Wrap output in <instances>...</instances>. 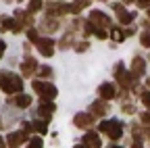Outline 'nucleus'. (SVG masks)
<instances>
[{"label": "nucleus", "instance_id": "obj_1", "mask_svg": "<svg viewBox=\"0 0 150 148\" xmlns=\"http://www.w3.org/2000/svg\"><path fill=\"white\" fill-rule=\"evenodd\" d=\"M0 88L4 92H8V94H19V92L23 90V81H21L19 75H15V73L2 71L0 73Z\"/></svg>", "mask_w": 150, "mask_h": 148}, {"label": "nucleus", "instance_id": "obj_2", "mask_svg": "<svg viewBox=\"0 0 150 148\" xmlns=\"http://www.w3.org/2000/svg\"><path fill=\"white\" fill-rule=\"evenodd\" d=\"M100 132L106 134L110 140H119L123 136V125L117 119H110V121H102L100 123Z\"/></svg>", "mask_w": 150, "mask_h": 148}, {"label": "nucleus", "instance_id": "obj_3", "mask_svg": "<svg viewBox=\"0 0 150 148\" xmlns=\"http://www.w3.org/2000/svg\"><path fill=\"white\" fill-rule=\"evenodd\" d=\"M31 88L42 96V100H54L56 94H59V92H56V88H54L52 84H46V81H40V79H35V81L31 84Z\"/></svg>", "mask_w": 150, "mask_h": 148}, {"label": "nucleus", "instance_id": "obj_4", "mask_svg": "<svg viewBox=\"0 0 150 148\" xmlns=\"http://www.w3.org/2000/svg\"><path fill=\"white\" fill-rule=\"evenodd\" d=\"M27 140V132H13V134H8V140H6V148H19L23 142Z\"/></svg>", "mask_w": 150, "mask_h": 148}, {"label": "nucleus", "instance_id": "obj_5", "mask_svg": "<svg viewBox=\"0 0 150 148\" xmlns=\"http://www.w3.org/2000/svg\"><path fill=\"white\" fill-rule=\"evenodd\" d=\"M35 46H38V50H40L44 57H52L54 54V40H50V38H40L35 42Z\"/></svg>", "mask_w": 150, "mask_h": 148}, {"label": "nucleus", "instance_id": "obj_6", "mask_svg": "<svg viewBox=\"0 0 150 148\" xmlns=\"http://www.w3.org/2000/svg\"><path fill=\"white\" fill-rule=\"evenodd\" d=\"M90 21L96 25V27H108L110 25V19H108L102 11H92L90 13Z\"/></svg>", "mask_w": 150, "mask_h": 148}, {"label": "nucleus", "instance_id": "obj_7", "mask_svg": "<svg viewBox=\"0 0 150 148\" xmlns=\"http://www.w3.org/2000/svg\"><path fill=\"white\" fill-rule=\"evenodd\" d=\"M73 123H75V127H81V129L92 127L94 125V115L92 113H79V115H75Z\"/></svg>", "mask_w": 150, "mask_h": 148}, {"label": "nucleus", "instance_id": "obj_8", "mask_svg": "<svg viewBox=\"0 0 150 148\" xmlns=\"http://www.w3.org/2000/svg\"><path fill=\"white\" fill-rule=\"evenodd\" d=\"M115 75H117V81H119L123 88H129V86H131V81H134V75H131V71H129V73H125V71H123V65H117Z\"/></svg>", "mask_w": 150, "mask_h": 148}, {"label": "nucleus", "instance_id": "obj_9", "mask_svg": "<svg viewBox=\"0 0 150 148\" xmlns=\"http://www.w3.org/2000/svg\"><path fill=\"white\" fill-rule=\"evenodd\" d=\"M98 94H100L102 100H112V98L117 96V88L112 86V84H102L98 88Z\"/></svg>", "mask_w": 150, "mask_h": 148}, {"label": "nucleus", "instance_id": "obj_10", "mask_svg": "<svg viewBox=\"0 0 150 148\" xmlns=\"http://www.w3.org/2000/svg\"><path fill=\"white\" fill-rule=\"evenodd\" d=\"M52 113H54V104L50 100H42L40 102V108H38V115H40L44 121H48L52 117Z\"/></svg>", "mask_w": 150, "mask_h": 148}, {"label": "nucleus", "instance_id": "obj_11", "mask_svg": "<svg viewBox=\"0 0 150 148\" xmlns=\"http://www.w3.org/2000/svg\"><path fill=\"white\" fill-rule=\"evenodd\" d=\"M67 11H69V4H63V2H50V4L46 6V13H48V17L63 15V13H67Z\"/></svg>", "mask_w": 150, "mask_h": 148}, {"label": "nucleus", "instance_id": "obj_12", "mask_svg": "<svg viewBox=\"0 0 150 148\" xmlns=\"http://www.w3.org/2000/svg\"><path fill=\"white\" fill-rule=\"evenodd\" d=\"M38 69V61L33 59V57H25V61L21 63V71H23V75L25 77H29V75H33V71Z\"/></svg>", "mask_w": 150, "mask_h": 148}, {"label": "nucleus", "instance_id": "obj_13", "mask_svg": "<svg viewBox=\"0 0 150 148\" xmlns=\"http://www.w3.org/2000/svg\"><path fill=\"white\" fill-rule=\"evenodd\" d=\"M90 108H92L90 113H92L94 117H102V115H106V113H108V104H106L104 100H96Z\"/></svg>", "mask_w": 150, "mask_h": 148}, {"label": "nucleus", "instance_id": "obj_14", "mask_svg": "<svg viewBox=\"0 0 150 148\" xmlns=\"http://www.w3.org/2000/svg\"><path fill=\"white\" fill-rule=\"evenodd\" d=\"M144 69H146V61L144 59H134V63H131V75L134 77L144 75Z\"/></svg>", "mask_w": 150, "mask_h": 148}, {"label": "nucleus", "instance_id": "obj_15", "mask_svg": "<svg viewBox=\"0 0 150 148\" xmlns=\"http://www.w3.org/2000/svg\"><path fill=\"white\" fill-rule=\"evenodd\" d=\"M83 144H86L88 148H100V146H102V142H100L98 134H94V132L86 134V138H83Z\"/></svg>", "mask_w": 150, "mask_h": 148}, {"label": "nucleus", "instance_id": "obj_16", "mask_svg": "<svg viewBox=\"0 0 150 148\" xmlns=\"http://www.w3.org/2000/svg\"><path fill=\"white\" fill-rule=\"evenodd\" d=\"M112 8H115V11H117V15H119V21H121L123 25H127L129 21H134V13H125L121 4H115V6H112Z\"/></svg>", "mask_w": 150, "mask_h": 148}, {"label": "nucleus", "instance_id": "obj_17", "mask_svg": "<svg viewBox=\"0 0 150 148\" xmlns=\"http://www.w3.org/2000/svg\"><path fill=\"white\" fill-rule=\"evenodd\" d=\"M11 102L17 104V106H21V108H27V106L31 104V96H27V94H19V96H15Z\"/></svg>", "mask_w": 150, "mask_h": 148}, {"label": "nucleus", "instance_id": "obj_18", "mask_svg": "<svg viewBox=\"0 0 150 148\" xmlns=\"http://www.w3.org/2000/svg\"><path fill=\"white\" fill-rule=\"evenodd\" d=\"M40 29L42 31H48V33H52V31H56V29H59V23H56L54 19H52V17H48V19L40 25Z\"/></svg>", "mask_w": 150, "mask_h": 148}, {"label": "nucleus", "instance_id": "obj_19", "mask_svg": "<svg viewBox=\"0 0 150 148\" xmlns=\"http://www.w3.org/2000/svg\"><path fill=\"white\" fill-rule=\"evenodd\" d=\"M13 25H15V21L11 17H0V31H8V29H13Z\"/></svg>", "mask_w": 150, "mask_h": 148}, {"label": "nucleus", "instance_id": "obj_20", "mask_svg": "<svg viewBox=\"0 0 150 148\" xmlns=\"http://www.w3.org/2000/svg\"><path fill=\"white\" fill-rule=\"evenodd\" d=\"M88 2H90V0H77V2H75V4H71V6H69V11L77 15V13H79V11L83 8V6H88Z\"/></svg>", "mask_w": 150, "mask_h": 148}, {"label": "nucleus", "instance_id": "obj_21", "mask_svg": "<svg viewBox=\"0 0 150 148\" xmlns=\"http://www.w3.org/2000/svg\"><path fill=\"white\" fill-rule=\"evenodd\" d=\"M123 35H125V31H121L119 27H112V29H110V38L115 40V42H121Z\"/></svg>", "mask_w": 150, "mask_h": 148}, {"label": "nucleus", "instance_id": "obj_22", "mask_svg": "<svg viewBox=\"0 0 150 148\" xmlns=\"http://www.w3.org/2000/svg\"><path fill=\"white\" fill-rule=\"evenodd\" d=\"M33 129H35V132H40V134H46V132H48L46 121H44V119H42V121H33Z\"/></svg>", "mask_w": 150, "mask_h": 148}, {"label": "nucleus", "instance_id": "obj_23", "mask_svg": "<svg viewBox=\"0 0 150 148\" xmlns=\"http://www.w3.org/2000/svg\"><path fill=\"white\" fill-rule=\"evenodd\" d=\"M44 4H42V0H29V11L35 13V11H40Z\"/></svg>", "mask_w": 150, "mask_h": 148}, {"label": "nucleus", "instance_id": "obj_24", "mask_svg": "<svg viewBox=\"0 0 150 148\" xmlns=\"http://www.w3.org/2000/svg\"><path fill=\"white\" fill-rule=\"evenodd\" d=\"M40 77H44V79L52 77V69L50 67H40Z\"/></svg>", "mask_w": 150, "mask_h": 148}, {"label": "nucleus", "instance_id": "obj_25", "mask_svg": "<svg viewBox=\"0 0 150 148\" xmlns=\"http://www.w3.org/2000/svg\"><path fill=\"white\" fill-rule=\"evenodd\" d=\"M27 148H44V144H42V140H40V138H31Z\"/></svg>", "mask_w": 150, "mask_h": 148}, {"label": "nucleus", "instance_id": "obj_26", "mask_svg": "<svg viewBox=\"0 0 150 148\" xmlns=\"http://www.w3.org/2000/svg\"><path fill=\"white\" fill-rule=\"evenodd\" d=\"M86 27H83V33L86 35H90V33H94V29H96V25H94L92 21H88V23H83Z\"/></svg>", "mask_w": 150, "mask_h": 148}, {"label": "nucleus", "instance_id": "obj_27", "mask_svg": "<svg viewBox=\"0 0 150 148\" xmlns=\"http://www.w3.org/2000/svg\"><path fill=\"white\" fill-rule=\"evenodd\" d=\"M69 44H71V35H65L61 40V44H59V48H69Z\"/></svg>", "mask_w": 150, "mask_h": 148}, {"label": "nucleus", "instance_id": "obj_28", "mask_svg": "<svg viewBox=\"0 0 150 148\" xmlns=\"http://www.w3.org/2000/svg\"><path fill=\"white\" fill-rule=\"evenodd\" d=\"M27 38H29L31 42H38V40H40V38H38V31H35V29H29V31H27Z\"/></svg>", "mask_w": 150, "mask_h": 148}, {"label": "nucleus", "instance_id": "obj_29", "mask_svg": "<svg viewBox=\"0 0 150 148\" xmlns=\"http://www.w3.org/2000/svg\"><path fill=\"white\" fill-rule=\"evenodd\" d=\"M142 102L150 108V92H142Z\"/></svg>", "mask_w": 150, "mask_h": 148}, {"label": "nucleus", "instance_id": "obj_30", "mask_svg": "<svg viewBox=\"0 0 150 148\" xmlns=\"http://www.w3.org/2000/svg\"><path fill=\"white\" fill-rule=\"evenodd\" d=\"M94 33H96L100 40H104V38H106V31H104L102 27H96V29H94Z\"/></svg>", "mask_w": 150, "mask_h": 148}, {"label": "nucleus", "instance_id": "obj_31", "mask_svg": "<svg viewBox=\"0 0 150 148\" xmlns=\"http://www.w3.org/2000/svg\"><path fill=\"white\" fill-rule=\"evenodd\" d=\"M134 104H123V113H127V115H134Z\"/></svg>", "mask_w": 150, "mask_h": 148}, {"label": "nucleus", "instance_id": "obj_32", "mask_svg": "<svg viewBox=\"0 0 150 148\" xmlns=\"http://www.w3.org/2000/svg\"><path fill=\"white\" fill-rule=\"evenodd\" d=\"M86 48H88V42H79L77 46H75V50H77V52H83Z\"/></svg>", "mask_w": 150, "mask_h": 148}, {"label": "nucleus", "instance_id": "obj_33", "mask_svg": "<svg viewBox=\"0 0 150 148\" xmlns=\"http://www.w3.org/2000/svg\"><path fill=\"white\" fill-rule=\"evenodd\" d=\"M31 129H33V123H23V132H31Z\"/></svg>", "mask_w": 150, "mask_h": 148}, {"label": "nucleus", "instance_id": "obj_34", "mask_svg": "<svg viewBox=\"0 0 150 148\" xmlns=\"http://www.w3.org/2000/svg\"><path fill=\"white\" fill-rule=\"evenodd\" d=\"M4 50H6V44L0 40V59H2V54H4Z\"/></svg>", "mask_w": 150, "mask_h": 148}, {"label": "nucleus", "instance_id": "obj_35", "mask_svg": "<svg viewBox=\"0 0 150 148\" xmlns=\"http://www.w3.org/2000/svg\"><path fill=\"white\" fill-rule=\"evenodd\" d=\"M142 121L144 123H150V113H142Z\"/></svg>", "mask_w": 150, "mask_h": 148}, {"label": "nucleus", "instance_id": "obj_36", "mask_svg": "<svg viewBox=\"0 0 150 148\" xmlns=\"http://www.w3.org/2000/svg\"><path fill=\"white\" fill-rule=\"evenodd\" d=\"M75 148H88L86 144H77V146H75Z\"/></svg>", "mask_w": 150, "mask_h": 148}, {"label": "nucleus", "instance_id": "obj_37", "mask_svg": "<svg viewBox=\"0 0 150 148\" xmlns=\"http://www.w3.org/2000/svg\"><path fill=\"white\" fill-rule=\"evenodd\" d=\"M146 134H148V138H150V127H148V129H146Z\"/></svg>", "mask_w": 150, "mask_h": 148}, {"label": "nucleus", "instance_id": "obj_38", "mask_svg": "<svg viewBox=\"0 0 150 148\" xmlns=\"http://www.w3.org/2000/svg\"><path fill=\"white\" fill-rule=\"evenodd\" d=\"M123 2H131V0H123Z\"/></svg>", "mask_w": 150, "mask_h": 148}, {"label": "nucleus", "instance_id": "obj_39", "mask_svg": "<svg viewBox=\"0 0 150 148\" xmlns=\"http://www.w3.org/2000/svg\"><path fill=\"white\" fill-rule=\"evenodd\" d=\"M0 148H6V146H2V144H0Z\"/></svg>", "mask_w": 150, "mask_h": 148}, {"label": "nucleus", "instance_id": "obj_40", "mask_svg": "<svg viewBox=\"0 0 150 148\" xmlns=\"http://www.w3.org/2000/svg\"><path fill=\"white\" fill-rule=\"evenodd\" d=\"M0 144H2V138H0Z\"/></svg>", "mask_w": 150, "mask_h": 148}, {"label": "nucleus", "instance_id": "obj_41", "mask_svg": "<svg viewBox=\"0 0 150 148\" xmlns=\"http://www.w3.org/2000/svg\"><path fill=\"white\" fill-rule=\"evenodd\" d=\"M115 148H121V146H115Z\"/></svg>", "mask_w": 150, "mask_h": 148}, {"label": "nucleus", "instance_id": "obj_42", "mask_svg": "<svg viewBox=\"0 0 150 148\" xmlns=\"http://www.w3.org/2000/svg\"><path fill=\"white\" fill-rule=\"evenodd\" d=\"M148 86H150V79H148Z\"/></svg>", "mask_w": 150, "mask_h": 148}, {"label": "nucleus", "instance_id": "obj_43", "mask_svg": "<svg viewBox=\"0 0 150 148\" xmlns=\"http://www.w3.org/2000/svg\"><path fill=\"white\" fill-rule=\"evenodd\" d=\"M148 15H150V11H148Z\"/></svg>", "mask_w": 150, "mask_h": 148}]
</instances>
